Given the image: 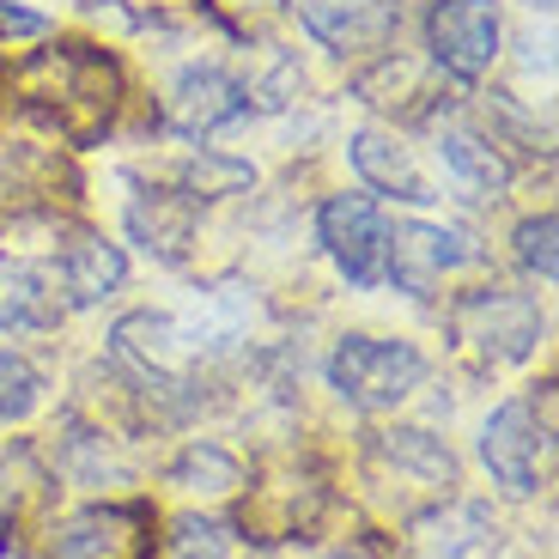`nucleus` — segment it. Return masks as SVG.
Masks as SVG:
<instances>
[{"instance_id": "f257e3e1", "label": "nucleus", "mask_w": 559, "mask_h": 559, "mask_svg": "<svg viewBox=\"0 0 559 559\" xmlns=\"http://www.w3.org/2000/svg\"><path fill=\"white\" fill-rule=\"evenodd\" d=\"M426 383V353L414 341L383 335H341L329 353V390L359 414H390Z\"/></svg>"}, {"instance_id": "f03ea898", "label": "nucleus", "mask_w": 559, "mask_h": 559, "mask_svg": "<svg viewBox=\"0 0 559 559\" xmlns=\"http://www.w3.org/2000/svg\"><path fill=\"white\" fill-rule=\"evenodd\" d=\"M547 456H554V426L535 419V402H499L480 426V462L504 492L530 499L547 475Z\"/></svg>"}, {"instance_id": "7ed1b4c3", "label": "nucleus", "mask_w": 559, "mask_h": 559, "mask_svg": "<svg viewBox=\"0 0 559 559\" xmlns=\"http://www.w3.org/2000/svg\"><path fill=\"white\" fill-rule=\"evenodd\" d=\"M426 43L450 80H480L504 49L499 0H432L426 7Z\"/></svg>"}, {"instance_id": "20e7f679", "label": "nucleus", "mask_w": 559, "mask_h": 559, "mask_svg": "<svg viewBox=\"0 0 559 559\" xmlns=\"http://www.w3.org/2000/svg\"><path fill=\"white\" fill-rule=\"evenodd\" d=\"M480 262V243L456 225H426V219H407L390 231V250H383V280L407 298H432L438 280L456 274V267Z\"/></svg>"}, {"instance_id": "39448f33", "label": "nucleus", "mask_w": 559, "mask_h": 559, "mask_svg": "<svg viewBox=\"0 0 559 559\" xmlns=\"http://www.w3.org/2000/svg\"><path fill=\"white\" fill-rule=\"evenodd\" d=\"M317 238L335 255V267L353 286H378L383 280V250H390V219L371 195H329L317 207Z\"/></svg>"}, {"instance_id": "423d86ee", "label": "nucleus", "mask_w": 559, "mask_h": 559, "mask_svg": "<svg viewBox=\"0 0 559 559\" xmlns=\"http://www.w3.org/2000/svg\"><path fill=\"white\" fill-rule=\"evenodd\" d=\"M456 335L475 353H487L492 365H518V359H530L535 341H542V310L523 293L487 286V293H468L456 305Z\"/></svg>"}, {"instance_id": "0eeeda50", "label": "nucleus", "mask_w": 559, "mask_h": 559, "mask_svg": "<svg viewBox=\"0 0 559 559\" xmlns=\"http://www.w3.org/2000/svg\"><path fill=\"white\" fill-rule=\"evenodd\" d=\"M293 19L335 56H378L402 31L395 0H293Z\"/></svg>"}, {"instance_id": "6e6552de", "label": "nucleus", "mask_w": 559, "mask_h": 559, "mask_svg": "<svg viewBox=\"0 0 559 559\" xmlns=\"http://www.w3.org/2000/svg\"><path fill=\"white\" fill-rule=\"evenodd\" d=\"M250 116V98H243V85L231 80L225 68H213V61H195V68L177 73V92H170V122L182 128V134H219V128L243 122Z\"/></svg>"}, {"instance_id": "1a4fd4ad", "label": "nucleus", "mask_w": 559, "mask_h": 559, "mask_svg": "<svg viewBox=\"0 0 559 559\" xmlns=\"http://www.w3.org/2000/svg\"><path fill=\"white\" fill-rule=\"evenodd\" d=\"M347 158H353V177L371 189V195L383 201H407V207H432V182L419 177L414 153H407L395 134H383V128H359V134L347 140Z\"/></svg>"}, {"instance_id": "9d476101", "label": "nucleus", "mask_w": 559, "mask_h": 559, "mask_svg": "<svg viewBox=\"0 0 559 559\" xmlns=\"http://www.w3.org/2000/svg\"><path fill=\"white\" fill-rule=\"evenodd\" d=\"M61 322V298L49 293V267L25 255H0V329L7 335H43Z\"/></svg>"}, {"instance_id": "9b49d317", "label": "nucleus", "mask_w": 559, "mask_h": 559, "mask_svg": "<svg viewBox=\"0 0 559 559\" xmlns=\"http://www.w3.org/2000/svg\"><path fill=\"white\" fill-rule=\"evenodd\" d=\"M438 158H444V170L475 201H499L504 189H511V158H504L499 146H492L480 128H468V122H444V128H438Z\"/></svg>"}, {"instance_id": "f8f14e48", "label": "nucleus", "mask_w": 559, "mask_h": 559, "mask_svg": "<svg viewBox=\"0 0 559 559\" xmlns=\"http://www.w3.org/2000/svg\"><path fill=\"white\" fill-rule=\"evenodd\" d=\"M61 286H68V305H98V298L122 293L128 286V255L122 243L85 231L61 250Z\"/></svg>"}, {"instance_id": "ddd939ff", "label": "nucleus", "mask_w": 559, "mask_h": 559, "mask_svg": "<svg viewBox=\"0 0 559 559\" xmlns=\"http://www.w3.org/2000/svg\"><path fill=\"white\" fill-rule=\"evenodd\" d=\"M128 511H73L56 535H49V559H140V542L128 535Z\"/></svg>"}, {"instance_id": "4468645a", "label": "nucleus", "mask_w": 559, "mask_h": 559, "mask_svg": "<svg viewBox=\"0 0 559 559\" xmlns=\"http://www.w3.org/2000/svg\"><path fill=\"white\" fill-rule=\"evenodd\" d=\"M170 487H189V492H231L243 487V462L219 444H189L177 462H170Z\"/></svg>"}, {"instance_id": "2eb2a0df", "label": "nucleus", "mask_w": 559, "mask_h": 559, "mask_svg": "<svg viewBox=\"0 0 559 559\" xmlns=\"http://www.w3.org/2000/svg\"><path fill=\"white\" fill-rule=\"evenodd\" d=\"M43 402V371L25 359V353H0V419L7 426H19V419H31Z\"/></svg>"}, {"instance_id": "dca6fc26", "label": "nucleus", "mask_w": 559, "mask_h": 559, "mask_svg": "<svg viewBox=\"0 0 559 559\" xmlns=\"http://www.w3.org/2000/svg\"><path fill=\"white\" fill-rule=\"evenodd\" d=\"M554 238H559V219H554V213H530V219L518 225V262H523V274H535L542 286H554V280H559V250H554Z\"/></svg>"}, {"instance_id": "f3484780", "label": "nucleus", "mask_w": 559, "mask_h": 559, "mask_svg": "<svg viewBox=\"0 0 559 559\" xmlns=\"http://www.w3.org/2000/svg\"><path fill=\"white\" fill-rule=\"evenodd\" d=\"M43 31H49L43 13H25V7H7L0 0V37H43Z\"/></svg>"}]
</instances>
